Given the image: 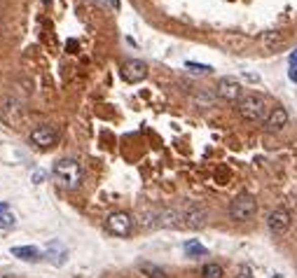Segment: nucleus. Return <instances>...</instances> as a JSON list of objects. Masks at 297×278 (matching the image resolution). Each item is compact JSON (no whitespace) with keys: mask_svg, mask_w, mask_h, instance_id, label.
<instances>
[{"mask_svg":"<svg viewBox=\"0 0 297 278\" xmlns=\"http://www.w3.org/2000/svg\"><path fill=\"white\" fill-rule=\"evenodd\" d=\"M54 180L59 182L63 189H78L82 185V166L78 159H59L54 164Z\"/></svg>","mask_w":297,"mask_h":278,"instance_id":"obj_1","label":"nucleus"},{"mask_svg":"<svg viewBox=\"0 0 297 278\" xmlns=\"http://www.w3.org/2000/svg\"><path fill=\"white\" fill-rule=\"evenodd\" d=\"M237 110H239V115H241L243 120L262 122V120H267V117H265L267 98L262 96V94H257V91H246V94L237 101Z\"/></svg>","mask_w":297,"mask_h":278,"instance_id":"obj_2","label":"nucleus"},{"mask_svg":"<svg viewBox=\"0 0 297 278\" xmlns=\"http://www.w3.org/2000/svg\"><path fill=\"white\" fill-rule=\"evenodd\" d=\"M257 213V201L250 196V194H239L237 199H232L230 204V218L237 220V222H246V220H250Z\"/></svg>","mask_w":297,"mask_h":278,"instance_id":"obj_3","label":"nucleus"},{"mask_svg":"<svg viewBox=\"0 0 297 278\" xmlns=\"http://www.w3.org/2000/svg\"><path fill=\"white\" fill-rule=\"evenodd\" d=\"M180 213V227H185V229H201L208 222V211L201 204H185Z\"/></svg>","mask_w":297,"mask_h":278,"instance_id":"obj_4","label":"nucleus"},{"mask_svg":"<svg viewBox=\"0 0 297 278\" xmlns=\"http://www.w3.org/2000/svg\"><path fill=\"white\" fill-rule=\"evenodd\" d=\"M105 229L113 236H122V239H124V236H129L131 229H134V218L124 211L110 213L108 218H105Z\"/></svg>","mask_w":297,"mask_h":278,"instance_id":"obj_5","label":"nucleus"},{"mask_svg":"<svg viewBox=\"0 0 297 278\" xmlns=\"http://www.w3.org/2000/svg\"><path fill=\"white\" fill-rule=\"evenodd\" d=\"M122 80L124 82H129V85H136V82H143V80L147 77V66L145 61L140 59H129L122 63V70H120Z\"/></svg>","mask_w":297,"mask_h":278,"instance_id":"obj_6","label":"nucleus"},{"mask_svg":"<svg viewBox=\"0 0 297 278\" xmlns=\"http://www.w3.org/2000/svg\"><path fill=\"white\" fill-rule=\"evenodd\" d=\"M56 140H59V131H56L52 124H40V127H35L30 131V143L38 147H43V150L52 147Z\"/></svg>","mask_w":297,"mask_h":278,"instance_id":"obj_7","label":"nucleus"},{"mask_svg":"<svg viewBox=\"0 0 297 278\" xmlns=\"http://www.w3.org/2000/svg\"><path fill=\"white\" fill-rule=\"evenodd\" d=\"M215 94H218V98H222V101L237 103L239 98L243 96V87L239 85L234 77H220L218 87H215Z\"/></svg>","mask_w":297,"mask_h":278,"instance_id":"obj_8","label":"nucleus"},{"mask_svg":"<svg viewBox=\"0 0 297 278\" xmlns=\"http://www.w3.org/2000/svg\"><path fill=\"white\" fill-rule=\"evenodd\" d=\"M267 227L274 231V234H283V231H288V227H290V213H288V208H283V206L274 208V211L269 213V218H267Z\"/></svg>","mask_w":297,"mask_h":278,"instance_id":"obj_9","label":"nucleus"},{"mask_svg":"<svg viewBox=\"0 0 297 278\" xmlns=\"http://www.w3.org/2000/svg\"><path fill=\"white\" fill-rule=\"evenodd\" d=\"M288 120H290V117H288V110L281 108V105H276V108L267 115V120H265V131H269V133L283 131L285 124H288Z\"/></svg>","mask_w":297,"mask_h":278,"instance_id":"obj_10","label":"nucleus"},{"mask_svg":"<svg viewBox=\"0 0 297 278\" xmlns=\"http://www.w3.org/2000/svg\"><path fill=\"white\" fill-rule=\"evenodd\" d=\"M0 117L10 124H17L21 120V105H19L17 98H5L3 105H0Z\"/></svg>","mask_w":297,"mask_h":278,"instance_id":"obj_11","label":"nucleus"},{"mask_svg":"<svg viewBox=\"0 0 297 278\" xmlns=\"http://www.w3.org/2000/svg\"><path fill=\"white\" fill-rule=\"evenodd\" d=\"M66 255H68V250L63 248L59 241H54V243H49V246H47V260L52 262L54 266L63 264V262H66Z\"/></svg>","mask_w":297,"mask_h":278,"instance_id":"obj_12","label":"nucleus"},{"mask_svg":"<svg viewBox=\"0 0 297 278\" xmlns=\"http://www.w3.org/2000/svg\"><path fill=\"white\" fill-rule=\"evenodd\" d=\"M12 255L24 262H38L43 257V253L38 248H33V246H17V248H12Z\"/></svg>","mask_w":297,"mask_h":278,"instance_id":"obj_13","label":"nucleus"},{"mask_svg":"<svg viewBox=\"0 0 297 278\" xmlns=\"http://www.w3.org/2000/svg\"><path fill=\"white\" fill-rule=\"evenodd\" d=\"M201 278H225V269L218 264V262H208L201 269Z\"/></svg>","mask_w":297,"mask_h":278,"instance_id":"obj_14","label":"nucleus"},{"mask_svg":"<svg viewBox=\"0 0 297 278\" xmlns=\"http://www.w3.org/2000/svg\"><path fill=\"white\" fill-rule=\"evenodd\" d=\"M140 271L145 273L147 278H166L164 269H159L157 264H150V262H140Z\"/></svg>","mask_w":297,"mask_h":278,"instance_id":"obj_15","label":"nucleus"},{"mask_svg":"<svg viewBox=\"0 0 297 278\" xmlns=\"http://www.w3.org/2000/svg\"><path fill=\"white\" fill-rule=\"evenodd\" d=\"M185 68H188L190 73H194V75H211L213 73L211 66H206V63H197V61H188Z\"/></svg>","mask_w":297,"mask_h":278,"instance_id":"obj_16","label":"nucleus"},{"mask_svg":"<svg viewBox=\"0 0 297 278\" xmlns=\"http://www.w3.org/2000/svg\"><path fill=\"white\" fill-rule=\"evenodd\" d=\"M185 253H188L190 257H201V255H206V248H204L199 241H188L185 243Z\"/></svg>","mask_w":297,"mask_h":278,"instance_id":"obj_17","label":"nucleus"},{"mask_svg":"<svg viewBox=\"0 0 297 278\" xmlns=\"http://www.w3.org/2000/svg\"><path fill=\"white\" fill-rule=\"evenodd\" d=\"M0 227L3 229H10V227H14V213L5 211L3 215H0Z\"/></svg>","mask_w":297,"mask_h":278,"instance_id":"obj_18","label":"nucleus"},{"mask_svg":"<svg viewBox=\"0 0 297 278\" xmlns=\"http://www.w3.org/2000/svg\"><path fill=\"white\" fill-rule=\"evenodd\" d=\"M237 278H255L253 273H250V269H246V266H241L239 269V273H237Z\"/></svg>","mask_w":297,"mask_h":278,"instance_id":"obj_19","label":"nucleus"},{"mask_svg":"<svg viewBox=\"0 0 297 278\" xmlns=\"http://www.w3.org/2000/svg\"><path fill=\"white\" fill-rule=\"evenodd\" d=\"M43 178H45V173H43V171H38L35 178H33V182H43Z\"/></svg>","mask_w":297,"mask_h":278,"instance_id":"obj_20","label":"nucleus"},{"mask_svg":"<svg viewBox=\"0 0 297 278\" xmlns=\"http://www.w3.org/2000/svg\"><path fill=\"white\" fill-rule=\"evenodd\" d=\"M288 75H290L292 82H297V68H290V73H288Z\"/></svg>","mask_w":297,"mask_h":278,"instance_id":"obj_21","label":"nucleus"},{"mask_svg":"<svg viewBox=\"0 0 297 278\" xmlns=\"http://www.w3.org/2000/svg\"><path fill=\"white\" fill-rule=\"evenodd\" d=\"M290 63H292V66H297V49H295V52L290 54Z\"/></svg>","mask_w":297,"mask_h":278,"instance_id":"obj_22","label":"nucleus"},{"mask_svg":"<svg viewBox=\"0 0 297 278\" xmlns=\"http://www.w3.org/2000/svg\"><path fill=\"white\" fill-rule=\"evenodd\" d=\"M94 3H98V5H101V7H105V5H108V3H110V0H94Z\"/></svg>","mask_w":297,"mask_h":278,"instance_id":"obj_23","label":"nucleus"},{"mask_svg":"<svg viewBox=\"0 0 297 278\" xmlns=\"http://www.w3.org/2000/svg\"><path fill=\"white\" fill-rule=\"evenodd\" d=\"M5 211H10V208H7V204H0V215H3Z\"/></svg>","mask_w":297,"mask_h":278,"instance_id":"obj_24","label":"nucleus"},{"mask_svg":"<svg viewBox=\"0 0 297 278\" xmlns=\"http://www.w3.org/2000/svg\"><path fill=\"white\" fill-rule=\"evenodd\" d=\"M0 278H14V276H0Z\"/></svg>","mask_w":297,"mask_h":278,"instance_id":"obj_25","label":"nucleus"}]
</instances>
